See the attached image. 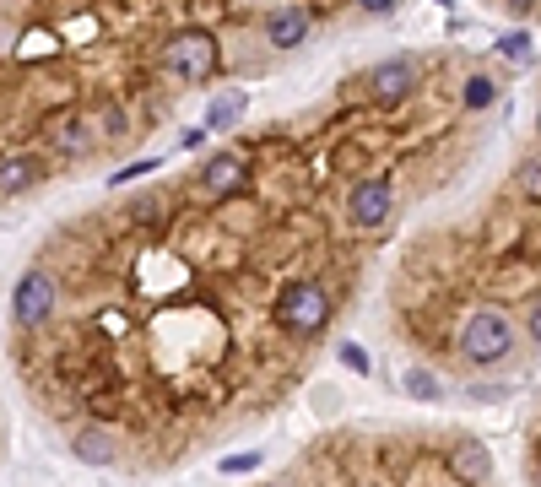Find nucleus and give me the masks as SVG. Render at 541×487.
<instances>
[{"mask_svg": "<svg viewBox=\"0 0 541 487\" xmlns=\"http://www.w3.org/2000/svg\"><path fill=\"white\" fill-rule=\"evenodd\" d=\"M276 487H287V482H276Z\"/></svg>", "mask_w": 541, "mask_h": 487, "instance_id": "nucleus-25", "label": "nucleus"}, {"mask_svg": "<svg viewBox=\"0 0 541 487\" xmlns=\"http://www.w3.org/2000/svg\"><path fill=\"white\" fill-rule=\"evenodd\" d=\"M244 179H249L244 157H239V152H217V157H206V163H201V174H195V190L211 195V201H222V195H239Z\"/></svg>", "mask_w": 541, "mask_h": 487, "instance_id": "nucleus-6", "label": "nucleus"}, {"mask_svg": "<svg viewBox=\"0 0 541 487\" xmlns=\"http://www.w3.org/2000/svg\"><path fill=\"white\" fill-rule=\"evenodd\" d=\"M71 450H76V460H82V466H114V439L103 428H82L71 439Z\"/></svg>", "mask_w": 541, "mask_h": 487, "instance_id": "nucleus-12", "label": "nucleus"}, {"mask_svg": "<svg viewBox=\"0 0 541 487\" xmlns=\"http://www.w3.org/2000/svg\"><path fill=\"white\" fill-rule=\"evenodd\" d=\"M239 120H244V92H222L206 114V130H233Z\"/></svg>", "mask_w": 541, "mask_h": 487, "instance_id": "nucleus-13", "label": "nucleus"}, {"mask_svg": "<svg viewBox=\"0 0 541 487\" xmlns=\"http://www.w3.org/2000/svg\"><path fill=\"white\" fill-rule=\"evenodd\" d=\"M406 396H412V401H439L444 385L428 374V368H406Z\"/></svg>", "mask_w": 541, "mask_h": 487, "instance_id": "nucleus-15", "label": "nucleus"}, {"mask_svg": "<svg viewBox=\"0 0 541 487\" xmlns=\"http://www.w3.org/2000/svg\"><path fill=\"white\" fill-rule=\"evenodd\" d=\"M55 276H49L44 266H33V271H22L17 276V293H11V320L22 325V331H38V325L55 314Z\"/></svg>", "mask_w": 541, "mask_h": 487, "instance_id": "nucleus-4", "label": "nucleus"}, {"mask_svg": "<svg viewBox=\"0 0 541 487\" xmlns=\"http://www.w3.org/2000/svg\"><path fill=\"white\" fill-rule=\"evenodd\" d=\"M525 331H531V341L541 347V298H531V304H525Z\"/></svg>", "mask_w": 541, "mask_h": 487, "instance_id": "nucleus-20", "label": "nucleus"}, {"mask_svg": "<svg viewBox=\"0 0 541 487\" xmlns=\"http://www.w3.org/2000/svg\"><path fill=\"white\" fill-rule=\"evenodd\" d=\"M417 92V65L412 60H379L368 71V98L374 103H406Z\"/></svg>", "mask_w": 541, "mask_h": 487, "instance_id": "nucleus-7", "label": "nucleus"}, {"mask_svg": "<svg viewBox=\"0 0 541 487\" xmlns=\"http://www.w3.org/2000/svg\"><path fill=\"white\" fill-rule=\"evenodd\" d=\"M163 71L174 76V82H206L211 71H217V38L206 28H179L174 38L163 44Z\"/></svg>", "mask_w": 541, "mask_h": 487, "instance_id": "nucleus-3", "label": "nucleus"}, {"mask_svg": "<svg viewBox=\"0 0 541 487\" xmlns=\"http://www.w3.org/2000/svg\"><path fill=\"white\" fill-rule=\"evenodd\" d=\"M55 147H60V157H82L92 147V120L87 114H65V120L55 125Z\"/></svg>", "mask_w": 541, "mask_h": 487, "instance_id": "nucleus-11", "label": "nucleus"}, {"mask_svg": "<svg viewBox=\"0 0 541 487\" xmlns=\"http://www.w3.org/2000/svg\"><path fill=\"white\" fill-rule=\"evenodd\" d=\"M450 471L466 487H482L487 477H493V455H487V444H477V439H460L450 450Z\"/></svg>", "mask_w": 541, "mask_h": 487, "instance_id": "nucleus-10", "label": "nucleus"}, {"mask_svg": "<svg viewBox=\"0 0 541 487\" xmlns=\"http://www.w3.org/2000/svg\"><path fill=\"white\" fill-rule=\"evenodd\" d=\"M536 136H541V114H536Z\"/></svg>", "mask_w": 541, "mask_h": 487, "instance_id": "nucleus-24", "label": "nucleus"}, {"mask_svg": "<svg viewBox=\"0 0 541 487\" xmlns=\"http://www.w3.org/2000/svg\"><path fill=\"white\" fill-rule=\"evenodd\" d=\"M260 466V450H249V455H228L222 460V471H228V477H244V471H255Z\"/></svg>", "mask_w": 541, "mask_h": 487, "instance_id": "nucleus-19", "label": "nucleus"}, {"mask_svg": "<svg viewBox=\"0 0 541 487\" xmlns=\"http://www.w3.org/2000/svg\"><path fill=\"white\" fill-rule=\"evenodd\" d=\"M504 6L514 11V17H525V11H531V6H536V0H504Z\"/></svg>", "mask_w": 541, "mask_h": 487, "instance_id": "nucleus-23", "label": "nucleus"}, {"mask_svg": "<svg viewBox=\"0 0 541 487\" xmlns=\"http://www.w3.org/2000/svg\"><path fill=\"white\" fill-rule=\"evenodd\" d=\"M44 174H49V168H44V157H33V152L0 157V195H28Z\"/></svg>", "mask_w": 541, "mask_h": 487, "instance_id": "nucleus-8", "label": "nucleus"}, {"mask_svg": "<svg viewBox=\"0 0 541 487\" xmlns=\"http://www.w3.org/2000/svg\"><path fill=\"white\" fill-rule=\"evenodd\" d=\"M514 184H520L525 201H541V152H536V157H525L520 174H514Z\"/></svg>", "mask_w": 541, "mask_h": 487, "instance_id": "nucleus-16", "label": "nucleus"}, {"mask_svg": "<svg viewBox=\"0 0 541 487\" xmlns=\"http://www.w3.org/2000/svg\"><path fill=\"white\" fill-rule=\"evenodd\" d=\"M395 212V184L390 179H358L347 190V222L352 228H363V233H374V228H385Z\"/></svg>", "mask_w": 541, "mask_h": 487, "instance_id": "nucleus-5", "label": "nucleus"}, {"mask_svg": "<svg viewBox=\"0 0 541 487\" xmlns=\"http://www.w3.org/2000/svg\"><path fill=\"white\" fill-rule=\"evenodd\" d=\"M493 98H498V82H493V76H471V82L460 87V103H466L471 114H477V109H493Z\"/></svg>", "mask_w": 541, "mask_h": 487, "instance_id": "nucleus-14", "label": "nucleus"}, {"mask_svg": "<svg viewBox=\"0 0 541 487\" xmlns=\"http://www.w3.org/2000/svg\"><path fill=\"white\" fill-rule=\"evenodd\" d=\"M309 11H298V6H282V11H271L266 17V44L271 49H298L303 38H309Z\"/></svg>", "mask_w": 541, "mask_h": 487, "instance_id": "nucleus-9", "label": "nucleus"}, {"mask_svg": "<svg viewBox=\"0 0 541 487\" xmlns=\"http://www.w3.org/2000/svg\"><path fill=\"white\" fill-rule=\"evenodd\" d=\"M341 363H347L352 374H368V368H374V363H368V352L358 347V341H341Z\"/></svg>", "mask_w": 541, "mask_h": 487, "instance_id": "nucleus-18", "label": "nucleus"}, {"mask_svg": "<svg viewBox=\"0 0 541 487\" xmlns=\"http://www.w3.org/2000/svg\"><path fill=\"white\" fill-rule=\"evenodd\" d=\"M276 320H282L287 336L314 341L325 325H331V298H325L320 282H293L282 298H276Z\"/></svg>", "mask_w": 541, "mask_h": 487, "instance_id": "nucleus-2", "label": "nucleus"}, {"mask_svg": "<svg viewBox=\"0 0 541 487\" xmlns=\"http://www.w3.org/2000/svg\"><path fill=\"white\" fill-rule=\"evenodd\" d=\"M358 6L368 11V17H395V6H401V0H358Z\"/></svg>", "mask_w": 541, "mask_h": 487, "instance_id": "nucleus-21", "label": "nucleus"}, {"mask_svg": "<svg viewBox=\"0 0 541 487\" xmlns=\"http://www.w3.org/2000/svg\"><path fill=\"white\" fill-rule=\"evenodd\" d=\"M455 347H460V358L477 363V368L504 363V358H509V347H514V325H509V314H504V309H493V304L471 309L466 320H460Z\"/></svg>", "mask_w": 541, "mask_h": 487, "instance_id": "nucleus-1", "label": "nucleus"}, {"mask_svg": "<svg viewBox=\"0 0 541 487\" xmlns=\"http://www.w3.org/2000/svg\"><path fill=\"white\" fill-rule=\"evenodd\" d=\"M141 174H152V163H136V168H120V174H114V184H130V179H141Z\"/></svg>", "mask_w": 541, "mask_h": 487, "instance_id": "nucleus-22", "label": "nucleus"}, {"mask_svg": "<svg viewBox=\"0 0 541 487\" xmlns=\"http://www.w3.org/2000/svg\"><path fill=\"white\" fill-rule=\"evenodd\" d=\"M498 55H509L514 65H520L525 55H531V33H504L498 38Z\"/></svg>", "mask_w": 541, "mask_h": 487, "instance_id": "nucleus-17", "label": "nucleus"}]
</instances>
